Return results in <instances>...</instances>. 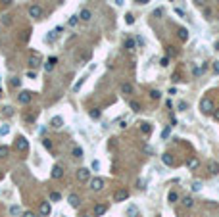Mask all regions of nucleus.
<instances>
[{
    "mask_svg": "<svg viewBox=\"0 0 219 217\" xmlns=\"http://www.w3.org/2000/svg\"><path fill=\"white\" fill-rule=\"evenodd\" d=\"M83 83H85V77H81V79H79V81H77L75 85H73V91H75V92H77V91H79V88L83 87Z\"/></svg>",
    "mask_w": 219,
    "mask_h": 217,
    "instance_id": "obj_32",
    "label": "nucleus"
},
{
    "mask_svg": "<svg viewBox=\"0 0 219 217\" xmlns=\"http://www.w3.org/2000/svg\"><path fill=\"white\" fill-rule=\"evenodd\" d=\"M90 18H92V12H90V10H87V8H83V10H81V14H79V19L88 21Z\"/></svg>",
    "mask_w": 219,
    "mask_h": 217,
    "instance_id": "obj_12",
    "label": "nucleus"
},
{
    "mask_svg": "<svg viewBox=\"0 0 219 217\" xmlns=\"http://www.w3.org/2000/svg\"><path fill=\"white\" fill-rule=\"evenodd\" d=\"M50 123H52V127H56V129H60V127L64 125V119H62L60 115H56V117H52V121H50Z\"/></svg>",
    "mask_w": 219,
    "mask_h": 217,
    "instance_id": "obj_17",
    "label": "nucleus"
},
{
    "mask_svg": "<svg viewBox=\"0 0 219 217\" xmlns=\"http://www.w3.org/2000/svg\"><path fill=\"white\" fill-rule=\"evenodd\" d=\"M137 213H138V209L135 208V206H131V208L127 209V215H129V217H137Z\"/></svg>",
    "mask_w": 219,
    "mask_h": 217,
    "instance_id": "obj_31",
    "label": "nucleus"
},
{
    "mask_svg": "<svg viewBox=\"0 0 219 217\" xmlns=\"http://www.w3.org/2000/svg\"><path fill=\"white\" fill-rule=\"evenodd\" d=\"M169 135H171V127H165V129L163 131H161V139H169Z\"/></svg>",
    "mask_w": 219,
    "mask_h": 217,
    "instance_id": "obj_33",
    "label": "nucleus"
},
{
    "mask_svg": "<svg viewBox=\"0 0 219 217\" xmlns=\"http://www.w3.org/2000/svg\"><path fill=\"white\" fill-rule=\"evenodd\" d=\"M211 113H213V119H215V121H219V108H215Z\"/></svg>",
    "mask_w": 219,
    "mask_h": 217,
    "instance_id": "obj_44",
    "label": "nucleus"
},
{
    "mask_svg": "<svg viewBox=\"0 0 219 217\" xmlns=\"http://www.w3.org/2000/svg\"><path fill=\"white\" fill-rule=\"evenodd\" d=\"M19 211H21V209H19V206H12V208H10V213H12V215H19Z\"/></svg>",
    "mask_w": 219,
    "mask_h": 217,
    "instance_id": "obj_38",
    "label": "nucleus"
},
{
    "mask_svg": "<svg viewBox=\"0 0 219 217\" xmlns=\"http://www.w3.org/2000/svg\"><path fill=\"white\" fill-rule=\"evenodd\" d=\"M186 165H189V169H198L200 167V161H198L196 158H190V160L186 161Z\"/></svg>",
    "mask_w": 219,
    "mask_h": 217,
    "instance_id": "obj_18",
    "label": "nucleus"
},
{
    "mask_svg": "<svg viewBox=\"0 0 219 217\" xmlns=\"http://www.w3.org/2000/svg\"><path fill=\"white\" fill-rule=\"evenodd\" d=\"M213 71L219 75V62H213Z\"/></svg>",
    "mask_w": 219,
    "mask_h": 217,
    "instance_id": "obj_47",
    "label": "nucleus"
},
{
    "mask_svg": "<svg viewBox=\"0 0 219 217\" xmlns=\"http://www.w3.org/2000/svg\"><path fill=\"white\" fill-rule=\"evenodd\" d=\"M125 23H127V25H133L135 23V15L133 14H125Z\"/></svg>",
    "mask_w": 219,
    "mask_h": 217,
    "instance_id": "obj_29",
    "label": "nucleus"
},
{
    "mask_svg": "<svg viewBox=\"0 0 219 217\" xmlns=\"http://www.w3.org/2000/svg\"><path fill=\"white\" fill-rule=\"evenodd\" d=\"M210 171L213 173V175H217V173H219V163H217V161L210 163Z\"/></svg>",
    "mask_w": 219,
    "mask_h": 217,
    "instance_id": "obj_28",
    "label": "nucleus"
},
{
    "mask_svg": "<svg viewBox=\"0 0 219 217\" xmlns=\"http://www.w3.org/2000/svg\"><path fill=\"white\" fill-rule=\"evenodd\" d=\"M71 154H73V158H77V160L85 156V154H83V148H79V146H75V148H73V150H71Z\"/></svg>",
    "mask_w": 219,
    "mask_h": 217,
    "instance_id": "obj_20",
    "label": "nucleus"
},
{
    "mask_svg": "<svg viewBox=\"0 0 219 217\" xmlns=\"http://www.w3.org/2000/svg\"><path fill=\"white\" fill-rule=\"evenodd\" d=\"M215 50H219V42H217V44H215Z\"/></svg>",
    "mask_w": 219,
    "mask_h": 217,
    "instance_id": "obj_56",
    "label": "nucleus"
},
{
    "mask_svg": "<svg viewBox=\"0 0 219 217\" xmlns=\"http://www.w3.org/2000/svg\"><path fill=\"white\" fill-rule=\"evenodd\" d=\"M77 179H79L81 183L90 181V169H88V167H81V169H77Z\"/></svg>",
    "mask_w": 219,
    "mask_h": 217,
    "instance_id": "obj_2",
    "label": "nucleus"
},
{
    "mask_svg": "<svg viewBox=\"0 0 219 217\" xmlns=\"http://www.w3.org/2000/svg\"><path fill=\"white\" fill-rule=\"evenodd\" d=\"M50 209H52L50 208V202H43V204H40V215H44V217L50 215Z\"/></svg>",
    "mask_w": 219,
    "mask_h": 217,
    "instance_id": "obj_13",
    "label": "nucleus"
},
{
    "mask_svg": "<svg viewBox=\"0 0 219 217\" xmlns=\"http://www.w3.org/2000/svg\"><path fill=\"white\" fill-rule=\"evenodd\" d=\"M67 202H69L71 208H79L81 200H79V196H77V194H69V196H67Z\"/></svg>",
    "mask_w": 219,
    "mask_h": 217,
    "instance_id": "obj_11",
    "label": "nucleus"
},
{
    "mask_svg": "<svg viewBox=\"0 0 219 217\" xmlns=\"http://www.w3.org/2000/svg\"><path fill=\"white\" fill-rule=\"evenodd\" d=\"M160 65L161 67H167L169 65V56H163V58H161V60H160Z\"/></svg>",
    "mask_w": 219,
    "mask_h": 217,
    "instance_id": "obj_35",
    "label": "nucleus"
},
{
    "mask_svg": "<svg viewBox=\"0 0 219 217\" xmlns=\"http://www.w3.org/2000/svg\"><path fill=\"white\" fill-rule=\"evenodd\" d=\"M167 54H169V56L175 54V48H173V46H167Z\"/></svg>",
    "mask_w": 219,
    "mask_h": 217,
    "instance_id": "obj_50",
    "label": "nucleus"
},
{
    "mask_svg": "<svg viewBox=\"0 0 219 217\" xmlns=\"http://www.w3.org/2000/svg\"><path fill=\"white\" fill-rule=\"evenodd\" d=\"M167 200H169V202H171V204H175V202H177V200H179V194H177V192H175V190H171V192H169V196H167Z\"/></svg>",
    "mask_w": 219,
    "mask_h": 217,
    "instance_id": "obj_25",
    "label": "nucleus"
},
{
    "mask_svg": "<svg viewBox=\"0 0 219 217\" xmlns=\"http://www.w3.org/2000/svg\"><path fill=\"white\" fill-rule=\"evenodd\" d=\"M10 133V127L8 125H2V127H0V135H8Z\"/></svg>",
    "mask_w": 219,
    "mask_h": 217,
    "instance_id": "obj_40",
    "label": "nucleus"
},
{
    "mask_svg": "<svg viewBox=\"0 0 219 217\" xmlns=\"http://www.w3.org/2000/svg\"><path fill=\"white\" fill-rule=\"evenodd\" d=\"M161 161H163L165 163V165H173V158H171V154H163V156H161Z\"/></svg>",
    "mask_w": 219,
    "mask_h": 217,
    "instance_id": "obj_21",
    "label": "nucleus"
},
{
    "mask_svg": "<svg viewBox=\"0 0 219 217\" xmlns=\"http://www.w3.org/2000/svg\"><path fill=\"white\" fill-rule=\"evenodd\" d=\"M29 67H39V56H31L29 58Z\"/></svg>",
    "mask_w": 219,
    "mask_h": 217,
    "instance_id": "obj_24",
    "label": "nucleus"
},
{
    "mask_svg": "<svg viewBox=\"0 0 219 217\" xmlns=\"http://www.w3.org/2000/svg\"><path fill=\"white\" fill-rule=\"evenodd\" d=\"M140 131H142L144 135H150V133H152V125L146 123V121H142V123H140Z\"/></svg>",
    "mask_w": 219,
    "mask_h": 217,
    "instance_id": "obj_15",
    "label": "nucleus"
},
{
    "mask_svg": "<svg viewBox=\"0 0 219 217\" xmlns=\"http://www.w3.org/2000/svg\"><path fill=\"white\" fill-rule=\"evenodd\" d=\"M186 108H189V104H186V102H179V110H181V112H185Z\"/></svg>",
    "mask_w": 219,
    "mask_h": 217,
    "instance_id": "obj_43",
    "label": "nucleus"
},
{
    "mask_svg": "<svg viewBox=\"0 0 219 217\" xmlns=\"http://www.w3.org/2000/svg\"><path fill=\"white\" fill-rule=\"evenodd\" d=\"M56 63H58V58H56V56H50L48 60H46V63H44V69H46V71H52Z\"/></svg>",
    "mask_w": 219,
    "mask_h": 217,
    "instance_id": "obj_8",
    "label": "nucleus"
},
{
    "mask_svg": "<svg viewBox=\"0 0 219 217\" xmlns=\"http://www.w3.org/2000/svg\"><path fill=\"white\" fill-rule=\"evenodd\" d=\"M108 211V206H104V204H96L94 206V209H92V213H94V217H100V215H104Z\"/></svg>",
    "mask_w": 219,
    "mask_h": 217,
    "instance_id": "obj_7",
    "label": "nucleus"
},
{
    "mask_svg": "<svg viewBox=\"0 0 219 217\" xmlns=\"http://www.w3.org/2000/svg\"><path fill=\"white\" fill-rule=\"evenodd\" d=\"M17 98H19V104H29V102H31V98H33V94H31L29 91H21Z\"/></svg>",
    "mask_w": 219,
    "mask_h": 217,
    "instance_id": "obj_6",
    "label": "nucleus"
},
{
    "mask_svg": "<svg viewBox=\"0 0 219 217\" xmlns=\"http://www.w3.org/2000/svg\"><path fill=\"white\" fill-rule=\"evenodd\" d=\"M88 115H90L92 119H100V115H102V112H100V110H98V108H92L90 112H88Z\"/></svg>",
    "mask_w": 219,
    "mask_h": 217,
    "instance_id": "obj_23",
    "label": "nucleus"
},
{
    "mask_svg": "<svg viewBox=\"0 0 219 217\" xmlns=\"http://www.w3.org/2000/svg\"><path fill=\"white\" fill-rule=\"evenodd\" d=\"M77 23H79V15H71L69 21H67V25H69V27H75Z\"/></svg>",
    "mask_w": 219,
    "mask_h": 217,
    "instance_id": "obj_26",
    "label": "nucleus"
},
{
    "mask_svg": "<svg viewBox=\"0 0 219 217\" xmlns=\"http://www.w3.org/2000/svg\"><path fill=\"white\" fill-rule=\"evenodd\" d=\"M194 4L198 8H206V0H194Z\"/></svg>",
    "mask_w": 219,
    "mask_h": 217,
    "instance_id": "obj_41",
    "label": "nucleus"
},
{
    "mask_svg": "<svg viewBox=\"0 0 219 217\" xmlns=\"http://www.w3.org/2000/svg\"><path fill=\"white\" fill-rule=\"evenodd\" d=\"M150 96H152V100H160L161 92H160V91H150Z\"/></svg>",
    "mask_w": 219,
    "mask_h": 217,
    "instance_id": "obj_36",
    "label": "nucleus"
},
{
    "mask_svg": "<svg viewBox=\"0 0 219 217\" xmlns=\"http://www.w3.org/2000/svg\"><path fill=\"white\" fill-rule=\"evenodd\" d=\"M29 15L33 19H39L40 15H43V8L39 6V4H33V6H29Z\"/></svg>",
    "mask_w": 219,
    "mask_h": 217,
    "instance_id": "obj_4",
    "label": "nucleus"
},
{
    "mask_svg": "<svg viewBox=\"0 0 219 217\" xmlns=\"http://www.w3.org/2000/svg\"><path fill=\"white\" fill-rule=\"evenodd\" d=\"M181 204H182V206H185V208H186V209H190V208H194V200H192L190 196H185V198H182V200H181Z\"/></svg>",
    "mask_w": 219,
    "mask_h": 217,
    "instance_id": "obj_14",
    "label": "nucleus"
},
{
    "mask_svg": "<svg viewBox=\"0 0 219 217\" xmlns=\"http://www.w3.org/2000/svg\"><path fill=\"white\" fill-rule=\"evenodd\" d=\"M121 92H123V94H127V96H129V94L133 92V87H131L129 83H123V85H121Z\"/></svg>",
    "mask_w": 219,
    "mask_h": 217,
    "instance_id": "obj_22",
    "label": "nucleus"
},
{
    "mask_svg": "<svg viewBox=\"0 0 219 217\" xmlns=\"http://www.w3.org/2000/svg\"><path fill=\"white\" fill-rule=\"evenodd\" d=\"M129 106H131L133 112H140V104H138V102H135V100H131V102H129Z\"/></svg>",
    "mask_w": 219,
    "mask_h": 217,
    "instance_id": "obj_30",
    "label": "nucleus"
},
{
    "mask_svg": "<svg viewBox=\"0 0 219 217\" xmlns=\"http://www.w3.org/2000/svg\"><path fill=\"white\" fill-rule=\"evenodd\" d=\"M129 198V190H125V188H119L116 194H113V200L116 202H125V200Z\"/></svg>",
    "mask_w": 219,
    "mask_h": 217,
    "instance_id": "obj_5",
    "label": "nucleus"
},
{
    "mask_svg": "<svg viewBox=\"0 0 219 217\" xmlns=\"http://www.w3.org/2000/svg\"><path fill=\"white\" fill-rule=\"evenodd\" d=\"M175 14H177V15H181V18H185V12H182L181 8H175Z\"/></svg>",
    "mask_w": 219,
    "mask_h": 217,
    "instance_id": "obj_46",
    "label": "nucleus"
},
{
    "mask_svg": "<svg viewBox=\"0 0 219 217\" xmlns=\"http://www.w3.org/2000/svg\"><path fill=\"white\" fill-rule=\"evenodd\" d=\"M200 110H202V113H211L213 110V102H211V98H208V96H204L200 100Z\"/></svg>",
    "mask_w": 219,
    "mask_h": 217,
    "instance_id": "obj_1",
    "label": "nucleus"
},
{
    "mask_svg": "<svg viewBox=\"0 0 219 217\" xmlns=\"http://www.w3.org/2000/svg\"><path fill=\"white\" fill-rule=\"evenodd\" d=\"M12 87H19V79H12Z\"/></svg>",
    "mask_w": 219,
    "mask_h": 217,
    "instance_id": "obj_52",
    "label": "nucleus"
},
{
    "mask_svg": "<svg viewBox=\"0 0 219 217\" xmlns=\"http://www.w3.org/2000/svg\"><path fill=\"white\" fill-rule=\"evenodd\" d=\"M125 48H127V50H135V48H137L135 39H127V40H125Z\"/></svg>",
    "mask_w": 219,
    "mask_h": 217,
    "instance_id": "obj_19",
    "label": "nucleus"
},
{
    "mask_svg": "<svg viewBox=\"0 0 219 217\" xmlns=\"http://www.w3.org/2000/svg\"><path fill=\"white\" fill-rule=\"evenodd\" d=\"M21 217H36V215L33 213V211H25V213H23Z\"/></svg>",
    "mask_w": 219,
    "mask_h": 217,
    "instance_id": "obj_48",
    "label": "nucleus"
},
{
    "mask_svg": "<svg viewBox=\"0 0 219 217\" xmlns=\"http://www.w3.org/2000/svg\"><path fill=\"white\" fill-rule=\"evenodd\" d=\"M116 4L117 6H123V0H116Z\"/></svg>",
    "mask_w": 219,
    "mask_h": 217,
    "instance_id": "obj_54",
    "label": "nucleus"
},
{
    "mask_svg": "<svg viewBox=\"0 0 219 217\" xmlns=\"http://www.w3.org/2000/svg\"><path fill=\"white\" fill-rule=\"evenodd\" d=\"M60 200H62L60 192H50V202H60Z\"/></svg>",
    "mask_w": 219,
    "mask_h": 217,
    "instance_id": "obj_27",
    "label": "nucleus"
},
{
    "mask_svg": "<svg viewBox=\"0 0 219 217\" xmlns=\"http://www.w3.org/2000/svg\"><path fill=\"white\" fill-rule=\"evenodd\" d=\"M177 37H179V39H181V40H182V42H185V40H186V39H189V31H186V29H185V27H181V29H179V31H177Z\"/></svg>",
    "mask_w": 219,
    "mask_h": 217,
    "instance_id": "obj_16",
    "label": "nucleus"
},
{
    "mask_svg": "<svg viewBox=\"0 0 219 217\" xmlns=\"http://www.w3.org/2000/svg\"><path fill=\"white\" fill-rule=\"evenodd\" d=\"M15 146H17V150H27V148H29V142H27V139H25V136H17Z\"/></svg>",
    "mask_w": 219,
    "mask_h": 217,
    "instance_id": "obj_9",
    "label": "nucleus"
},
{
    "mask_svg": "<svg viewBox=\"0 0 219 217\" xmlns=\"http://www.w3.org/2000/svg\"><path fill=\"white\" fill-rule=\"evenodd\" d=\"M64 177V167L62 165H54L52 167V179H62Z\"/></svg>",
    "mask_w": 219,
    "mask_h": 217,
    "instance_id": "obj_10",
    "label": "nucleus"
},
{
    "mask_svg": "<svg viewBox=\"0 0 219 217\" xmlns=\"http://www.w3.org/2000/svg\"><path fill=\"white\" fill-rule=\"evenodd\" d=\"M194 192H198V190H202V181H194L192 183V187H190Z\"/></svg>",
    "mask_w": 219,
    "mask_h": 217,
    "instance_id": "obj_34",
    "label": "nucleus"
},
{
    "mask_svg": "<svg viewBox=\"0 0 219 217\" xmlns=\"http://www.w3.org/2000/svg\"><path fill=\"white\" fill-rule=\"evenodd\" d=\"M98 167H100V163L94 160V161H92V169H94V171H98Z\"/></svg>",
    "mask_w": 219,
    "mask_h": 217,
    "instance_id": "obj_51",
    "label": "nucleus"
},
{
    "mask_svg": "<svg viewBox=\"0 0 219 217\" xmlns=\"http://www.w3.org/2000/svg\"><path fill=\"white\" fill-rule=\"evenodd\" d=\"M206 71V65H200V67H194V75H202Z\"/></svg>",
    "mask_w": 219,
    "mask_h": 217,
    "instance_id": "obj_37",
    "label": "nucleus"
},
{
    "mask_svg": "<svg viewBox=\"0 0 219 217\" xmlns=\"http://www.w3.org/2000/svg\"><path fill=\"white\" fill-rule=\"evenodd\" d=\"M10 21H12V19H10V15H4V18H2V23L4 25H10Z\"/></svg>",
    "mask_w": 219,
    "mask_h": 217,
    "instance_id": "obj_45",
    "label": "nucleus"
},
{
    "mask_svg": "<svg viewBox=\"0 0 219 217\" xmlns=\"http://www.w3.org/2000/svg\"><path fill=\"white\" fill-rule=\"evenodd\" d=\"M135 2H138V4H148L150 0H135Z\"/></svg>",
    "mask_w": 219,
    "mask_h": 217,
    "instance_id": "obj_53",
    "label": "nucleus"
},
{
    "mask_svg": "<svg viewBox=\"0 0 219 217\" xmlns=\"http://www.w3.org/2000/svg\"><path fill=\"white\" fill-rule=\"evenodd\" d=\"M160 15H163V10H161V8L154 10V18H160Z\"/></svg>",
    "mask_w": 219,
    "mask_h": 217,
    "instance_id": "obj_42",
    "label": "nucleus"
},
{
    "mask_svg": "<svg viewBox=\"0 0 219 217\" xmlns=\"http://www.w3.org/2000/svg\"><path fill=\"white\" fill-rule=\"evenodd\" d=\"M88 184H90V190L98 192V190H102V187H104V179L94 177V179H90V181H88Z\"/></svg>",
    "mask_w": 219,
    "mask_h": 217,
    "instance_id": "obj_3",
    "label": "nucleus"
},
{
    "mask_svg": "<svg viewBox=\"0 0 219 217\" xmlns=\"http://www.w3.org/2000/svg\"><path fill=\"white\" fill-rule=\"evenodd\" d=\"M2 2H4V4H10V2H12V0H2Z\"/></svg>",
    "mask_w": 219,
    "mask_h": 217,
    "instance_id": "obj_55",
    "label": "nucleus"
},
{
    "mask_svg": "<svg viewBox=\"0 0 219 217\" xmlns=\"http://www.w3.org/2000/svg\"><path fill=\"white\" fill-rule=\"evenodd\" d=\"M27 77L29 79H36V73L35 71H27Z\"/></svg>",
    "mask_w": 219,
    "mask_h": 217,
    "instance_id": "obj_49",
    "label": "nucleus"
},
{
    "mask_svg": "<svg viewBox=\"0 0 219 217\" xmlns=\"http://www.w3.org/2000/svg\"><path fill=\"white\" fill-rule=\"evenodd\" d=\"M8 156V146H0V158H6Z\"/></svg>",
    "mask_w": 219,
    "mask_h": 217,
    "instance_id": "obj_39",
    "label": "nucleus"
}]
</instances>
